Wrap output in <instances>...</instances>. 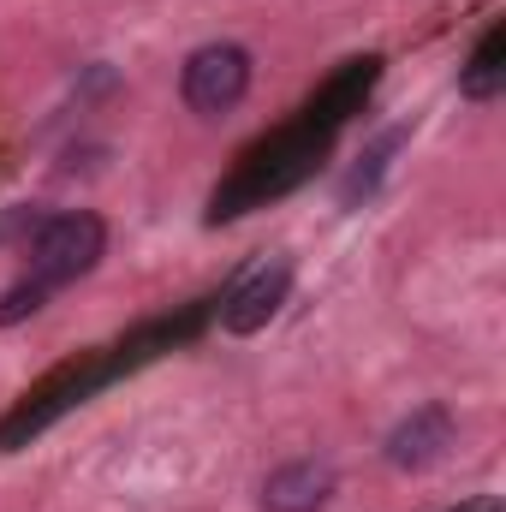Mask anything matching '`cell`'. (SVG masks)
<instances>
[{
  "mask_svg": "<svg viewBox=\"0 0 506 512\" xmlns=\"http://www.w3.org/2000/svg\"><path fill=\"white\" fill-rule=\"evenodd\" d=\"M108 251V227L96 221V215H84V209H72V215H48V227L36 233V245L24 251V280H36V286H72V280H84L96 262Z\"/></svg>",
  "mask_w": 506,
  "mask_h": 512,
  "instance_id": "obj_1",
  "label": "cell"
},
{
  "mask_svg": "<svg viewBox=\"0 0 506 512\" xmlns=\"http://www.w3.org/2000/svg\"><path fill=\"white\" fill-rule=\"evenodd\" d=\"M501 48H506V30L495 24L489 36H483V48L471 54V66L459 72V90L471 96V102H495L506 90V66H501Z\"/></svg>",
  "mask_w": 506,
  "mask_h": 512,
  "instance_id": "obj_6",
  "label": "cell"
},
{
  "mask_svg": "<svg viewBox=\"0 0 506 512\" xmlns=\"http://www.w3.org/2000/svg\"><path fill=\"white\" fill-rule=\"evenodd\" d=\"M334 489H340V477H334L328 459H298V465L268 471V483H262V512H322L334 501Z\"/></svg>",
  "mask_w": 506,
  "mask_h": 512,
  "instance_id": "obj_5",
  "label": "cell"
},
{
  "mask_svg": "<svg viewBox=\"0 0 506 512\" xmlns=\"http://www.w3.org/2000/svg\"><path fill=\"white\" fill-rule=\"evenodd\" d=\"M179 96H185V108L203 114V120L233 114V108L251 96V54H245L239 42H203V48L185 60V72H179Z\"/></svg>",
  "mask_w": 506,
  "mask_h": 512,
  "instance_id": "obj_2",
  "label": "cell"
},
{
  "mask_svg": "<svg viewBox=\"0 0 506 512\" xmlns=\"http://www.w3.org/2000/svg\"><path fill=\"white\" fill-rule=\"evenodd\" d=\"M286 298H292V262H286V256L256 262L251 274L227 292V304H221V328H227V334H262V328L280 316Z\"/></svg>",
  "mask_w": 506,
  "mask_h": 512,
  "instance_id": "obj_3",
  "label": "cell"
},
{
  "mask_svg": "<svg viewBox=\"0 0 506 512\" xmlns=\"http://www.w3.org/2000/svg\"><path fill=\"white\" fill-rule=\"evenodd\" d=\"M447 447H453V411L447 405H417L405 423H393L387 465L393 471H429L435 459H447Z\"/></svg>",
  "mask_w": 506,
  "mask_h": 512,
  "instance_id": "obj_4",
  "label": "cell"
},
{
  "mask_svg": "<svg viewBox=\"0 0 506 512\" xmlns=\"http://www.w3.org/2000/svg\"><path fill=\"white\" fill-rule=\"evenodd\" d=\"M48 227V209L42 203H12L6 215H0V251H30L36 245V233Z\"/></svg>",
  "mask_w": 506,
  "mask_h": 512,
  "instance_id": "obj_8",
  "label": "cell"
},
{
  "mask_svg": "<svg viewBox=\"0 0 506 512\" xmlns=\"http://www.w3.org/2000/svg\"><path fill=\"white\" fill-rule=\"evenodd\" d=\"M399 143H405V126L381 131L376 143H370V149L358 155V167H352V173H346V185H340V203H346V209H352L358 197H370V191L381 185V173H387V161L399 155Z\"/></svg>",
  "mask_w": 506,
  "mask_h": 512,
  "instance_id": "obj_7",
  "label": "cell"
},
{
  "mask_svg": "<svg viewBox=\"0 0 506 512\" xmlns=\"http://www.w3.org/2000/svg\"><path fill=\"white\" fill-rule=\"evenodd\" d=\"M42 304H48V286H36V280H18V286H6V292H0V328H18V322H30Z\"/></svg>",
  "mask_w": 506,
  "mask_h": 512,
  "instance_id": "obj_9",
  "label": "cell"
}]
</instances>
